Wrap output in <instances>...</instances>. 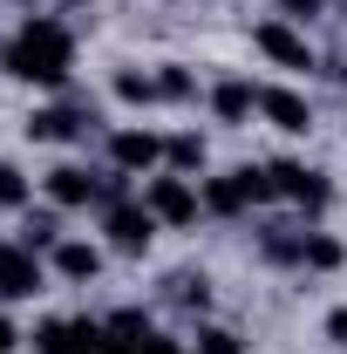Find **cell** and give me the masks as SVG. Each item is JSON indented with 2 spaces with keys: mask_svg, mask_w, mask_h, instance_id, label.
<instances>
[{
  "mask_svg": "<svg viewBox=\"0 0 347 354\" xmlns=\"http://www.w3.org/2000/svg\"><path fill=\"white\" fill-rule=\"evenodd\" d=\"M48 272H55V279H68V286H95V279H102V245L68 232V239L48 252Z\"/></svg>",
  "mask_w": 347,
  "mask_h": 354,
  "instance_id": "7c38bea8",
  "label": "cell"
},
{
  "mask_svg": "<svg viewBox=\"0 0 347 354\" xmlns=\"http://www.w3.org/2000/svg\"><path fill=\"white\" fill-rule=\"evenodd\" d=\"M28 205H35V177L14 157H0V212H28Z\"/></svg>",
  "mask_w": 347,
  "mask_h": 354,
  "instance_id": "ffe728a7",
  "label": "cell"
},
{
  "mask_svg": "<svg viewBox=\"0 0 347 354\" xmlns=\"http://www.w3.org/2000/svg\"><path fill=\"white\" fill-rule=\"evenodd\" d=\"M205 164H212L205 130H177V136H164V171H177V177H205Z\"/></svg>",
  "mask_w": 347,
  "mask_h": 354,
  "instance_id": "5bb4252c",
  "label": "cell"
},
{
  "mask_svg": "<svg viewBox=\"0 0 347 354\" xmlns=\"http://www.w3.org/2000/svg\"><path fill=\"white\" fill-rule=\"evenodd\" d=\"M205 102H212V123L245 130V123L259 116V82H252V75H218V82L205 88Z\"/></svg>",
  "mask_w": 347,
  "mask_h": 354,
  "instance_id": "9c48e42d",
  "label": "cell"
},
{
  "mask_svg": "<svg viewBox=\"0 0 347 354\" xmlns=\"http://www.w3.org/2000/svg\"><path fill=\"white\" fill-rule=\"evenodd\" d=\"M198 198H205V218H245V212H252L238 171H205L198 177Z\"/></svg>",
  "mask_w": 347,
  "mask_h": 354,
  "instance_id": "4fadbf2b",
  "label": "cell"
},
{
  "mask_svg": "<svg viewBox=\"0 0 347 354\" xmlns=\"http://www.w3.org/2000/svg\"><path fill=\"white\" fill-rule=\"evenodd\" d=\"M164 225H157V212L143 205V198H116V205H102V239H109V252H150V239H157Z\"/></svg>",
  "mask_w": 347,
  "mask_h": 354,
  "instance_id": "8992f818",
  "label": "cell"
},
{
  "mask_svg": "<svg viewBox=\"0 0 347 354\" xmlns=\"http://www.w3.org/2000/svg\"><path fill=\"white\" fill-rule=\"evenodd\" d=\"M252 48H259L272 68H286V75H313V68H320V48L306 41V28H300V21H286V14L252 21Z\"/></svg>",
  "mask_w": 347,
  "mask_h": 354,
  "instance_id": "7a4b0ae2",
  "label": "cell"
},
{
  "mask_svg": "<svg viewBox=\"0 0 347 354\" xmlns=\"http://www.w3.org/2000/svg\"><path fill=\"white\" fill-rule=\"evenodd\" d=\"M41 191H48V205H62V212H88V205L109 198V171H88L75 157H62V164L41 177Z\"/></svg>",
  "mask_w": 347,
  "mask_h": 354,
  "instance_id": "52a82bcc",
  "label": "cell"
},
{
  "mask_svg": "<svg viewBox=\"0 0 347 354\" xmlns=\"http://www.w3.org/2000/svg\"><path fill=\"white\" fill-rule=\"evenodd\" d=\"M109 95L123 102V109H157L164 102V88H157V68H116V82H109Z\"/></svg>",
  "mask_w": 347,
  "mask_h": 354,
  "instance_id": "e0dca14e",
  "label": "cell"
},
{
  "mask_svg": "<svg viewBox=\"0 0 347 354\" xmlns=\"http://www.w3.org/2000/svg\"><path fill=\"white\" fill-rule=\"evenodd\" d=\"M272 7H279V14H286V21H313V14H320V7H327V0H272Z\"/></svg>",
  "mask_w": 347,
  "mask_h": 354,
  "instance_id": "603a6c76",
  "label": "cell"
},
{
  "mask_svg": "<svg viewBox=\"0 0 347 354\" xmlns=\"http://www.w3.org/2000/svg\"><path fill=\"white\" fill-rule=\"evenodd\" d=\"M320 334H327L334 348H347V307H334V313H327V327H320Z\"/></svg>",
  "mask_w": 347,
  "mask_h": 354,
  "instance_id": "d4e9b609",
  "label": "cell"
},
{
  "mask_svg": "<svg viewBox=\"0 0 347 354\" xmlns=\"http://www.w3.org/2000/svg\"><path fill=\"white\" fill-rule=\"evenodd\" d=\"M265 171H272V191H279V198H286L306 225H320V212L334 205V177L313 171V164H300V157H272Z\"/></svg>",
  "mask_w": 347,
  "mask_h": 354,
  "instance_id": "3957f363",
  "label": "cell"
},
{
  "mask_svg": "<svg viewBox=\"0 0 347 354\" xmlns=\"http://www.w3.org/2000/svg\"><path fill=\"white\" fill-rule=\"evenodd\" d=\"M0 68L14 82H35V88H62L75 75V28L62 14H28L14 28V41L0 48Z\"/></svg>",
  "mask_w": 347,
  "mask_h": 354,
  "instance_id": "6da1fadb",
  "label": "cell"
},
{
  "mask_svg": "<svg viewBox=\"0 0 347 354\" xmlns=\"http://www.w3.org/2000/svg\"><path fill=\"white\" fill-rule=\"evenodd\" d=\"M341 266H347V245L327 225H306L300 232V272H341Z\"/></svg>",
  "mask_w": 347,
  "mask_h": 354,
  "instance_id": "2e32d148",
  "label": "cell"
},
{
  "mask_svg": "<svg viewBox=\"0 0 347 354\" xmlns=\"http://www.w3.org/2000/svg\"><path fill=\"white\" fill-rule=\"evenodd\" d=\"M48 293V259L28 252L21 239H0V307H28Z\"/></svg>",
  "mask_w": 347,
  "mask_h": 354,
  "instance_id": "5b68a950",
  "label": "cell"
},
{
  "mask_svg": "<svg viewBox=\"0 0 347 354\" xmlns=\"http://www.w3.org/2000/svg\"><path fill=\"white\" fill-rule=\"evenodd\" d=\"M95 130V109L88 102H41L35 116H28V136L35 143H75V136Z\"/></svg>",
  "mask_w": 347,
  "mask_h": 354,
  "instance_id": "30bf717a",
  "label": "cell"
},
{
  "mask_svg": "<svg viewBox=\"0 0 347 354\" xmlns=\"http://www.w3.org/2000/svg\"><path fill=\"white\" fill-rule=\"evenodd\" d=\"M0 75H7V68H0Z\"/></svg>",
  "mask_w": 347,
  "mask_h": 354,
  "instance_id": "4316f807",
  "label": "cell"
},
{
  "mask_svg": "<svg viewBox=\"0 0 347 354\" xmlns=\"http://www.w3.org/2000/svg\"><path fill=\"white\" fill-rule=\"evenodd\" d=\"M300 232L306 225H265L259 232V259L265 266H300Z\"/></svg>",
  "mask_w": 347,
  "mask_h": 354,
  "instance_id": "ac0fdd59",
  "label": "cell"
},
{
  "mask_svg": "<svg viewBox=\"0 0 347 354\" xmlns=\"http://www.w3.org/2000/svg\"><path fill=\"white\" fill-rule=\"evenodd\" d=\"M14 239H21V245H28V252H55V245H62V239H68V232H62V205H41V212H35V205H28V212H21V232H14Z\"/></svg>",
  "mask_w": 347,
  "mask_h": 354,
  "instance_id": "9a60e30c",
  "label": "cell"
},
{
  "mask_svg": "<svg viewBox=\"0 0 347 354\" xmlns=\"http://www.w3.org/2000/svg\"><path fill=\"white\" fill-rule=\"evenodd\" d=\"M21 341H28V334H21V320H14V313L0 307V354H14Z\"/></svg>",
  "mask_w": 347,
  "mask_h": 354,
  "instance_id": "cb8c5ba5",
  "label": "cell"
},
{
  "mask_svg": "<svg viewBox=\"0 0 347 354\" xmlns=\"http://www.w3.org/2000/svg\"><path fill=\"white\" fill-rule=\"evenodd\" d=\"M171 300L184 313H205L212 307V279H205V272H171Z\"/></svg>",
  "mask_w": 347,
  "mask_h": 354,
  "instance_id": "44dd1931",
  "label": "cell"
},
{
  "mask_svg": "<svg viewBox=\"0 0 347 354\" xmlns=\"http://www.w3.org/2000/svg\"><path fill=\"white\" fill-rule=\"evenodd\" d=\"M259 116L272 123V130H286V136L313 130V102H306L300 88H286V82H259Z\"/></svg>",
  "mask_w": 347,
  "mask_h": 354,
  "instance_id": "8fae6325",
  "label": "cell"
},
{
  "mask_svg": "<svg viewBox=\"0 0 347 354\" xmlns=\"http://www.w3.org/2000/svg\"><path fill=\"white\" fill-rule=\"evenodd\" d=\"M143 205L157 212L164 232H184V225L205 218V198H198V177H177V171H157L143 177Z\"/></svg>",
  "mask_w": 347,
  "mask_h": 354,
  "instance_id": "277c9868",
  "label": "cell"
},
{
  "mask_svg": "<svg viewBox=\"0 0 347 354\" xmlns=\"http://www.w3.org/2000/svg\"><path fill=\"white\" fill-rule=\"evenodd\" d=\"M109 171L157 177V171H164V130H150V123H123V130H109Z\"/></svg>",
  "mask_w": 347,
  "mask_h": 354,
  "instance_id": "ba28073f",
  "label": "cell"
},
{
  "mask_svg": "<svg viewBox=\"0 0 347 354\" xmlns=\"http://www.w3.org/2000/svg\"><path fill=\"white\" fill-rule=\"evenodd\" d=\"M55 7H62V14H75V7H88V0H55Z\"/></svg>",
  "mask_w": 347,
  "mask_h": 354,
  "instance_id": "484cf974",
  "label": "cell"
},
{
  "mask_svg": "<svg viewBox=\"0 0 347 354\" xmlns=\"http://www.w3.org/2000/svg\"><path fill=\"white\" fill-rule=\"evenodd\" d=\"M157 88H164V102H198L205 95V82H198L191 62H157Z\"/></svg>",
  "mask_w": 347,
  "mask_h": 354,
  "instance_id": "d6986e66",
  "label": "cell"
},
{
  "mask_svg": "<svg viewBox=\"0 0 347 354\" xmlns=\"http://www.w3.org/2000/svg\"><path fill=\"white\" fill-rule=\"evenodd\" d=\"M191 354H245V341H238L232 327H218V320H198V334H191Z\"/></svg>",
  "mask_w": 347,
  "mask_h": 354,
  "instance_id": "7402d4cb",
  "label": "cell"
}]
</instances>
